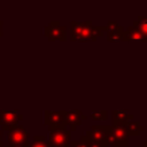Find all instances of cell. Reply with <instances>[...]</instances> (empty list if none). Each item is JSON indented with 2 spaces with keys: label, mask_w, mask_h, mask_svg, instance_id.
Here are the masks:
<instances>
[{
  "label": "cell",
  "mask_w": 147,
  "mask_h": 147,
  "mask_svg": "<svg viewBox=\"0 0 147 147\" xmlns=\"http://www.w3.org/2000/svg\"><path fill=\"white\" fill-rule=\"evenodd\" d=\"M123 28L121 25H118L117 22L115 21H110L108 22V24L106 25V32L107 34H115V33H121L123 32Z\"/></svg>",
  "instance_id": "14"
},
{
  "label": "cell",
  "mask_w": 147,
  "mask_h": 147,
  "mask_svg": "<svg viewBox=\"0 0 147 147\" xmlns=\"http://www.w3.org/2000/svg\"><path fill=\"white\" fill-rule=\"evenodd\" d=\"M110 129H111V125H92L91 129L86 131L85 137L88 140L106 144V138Z\"/></svg>",
  "instance_id": "8"
},
{
  "label": "cell",
  "mask_w": 147,
  "mask_h": 147,
  "mask_svg": "<svg viewBox=\"0 0 147 147\" xmlns=\"http://www.w3.org/2000/svg\"><path fill=\"white\" fill-rule=\"evenodd\" d=\"M132 26L137 28L147 39V17L145 16H138V20L133 21Z\"/></svg>",
  "instance_id": "13"
},
{
  "label": "cell",
  "mask_w": 147,
  "mask_h": 147,
  "mask_svg": "<svg viewBox=\"0 0 147 147\" xmlns=\"http://www.w3.org/2000/svg\"><path fill=\"white\" fill-rule=\"evenodd\" d=\"M127 132L124 125H118V124H111V129L107 134L106 138V145L107 146H114L117 142L122 141H127Z\"/></svg>",
  "instance_id": "7"
},
{
  "label": "cell",
  "mask_w": 147,
  "mask_h": 147,
  "mask_svg": "<svg viewBox=\"0 0 147 147\" xmlns=\"http://www.w3.org/2000/svg\"><path fill=\"white\" fill-rule=\"evenodd\" d=\"M45 124L49 129H63L65 127V110H45Z\"/></svg>",
  "instance_id": "4"
},
{
  "label": "cell",
  "mask_w": 147,
  "mask_h": 147,
  "mask_svg": "<svg viewBox=\"0 0 147 147\" xmlns=\"http://www.w3.org/2000/svg\"><path fill=\"white\" fill-rule=\"evenodd\" d=\"M2 36V21H0V37Z\"/></svg>",
  "instance_id": "19"
},
{
  "label": "cell",
  "mask_w": 147,
  "mask_h": 147,
  "mask_svg": "<svg viewBox=\"0 0 147 147\" xmlns=\"http://www.w3.org/2000/svg\"><path fill=\"white\" fill-rule=\"evenodd\" d=\"M85 119L86 115H84L79 109L65 110V126H69L70 131H75L77 126H79L82 122Z\"/></svg>",
  "instance_id": "9"
},
{
  "label": "cell",
  "mask_w": 147,
  "mask_h": 147,
  "mask_svg": "<svg viewBox=\"0 0 147 147\" xmlns=\"http://www.w3.org/2000/svg\"><path fill=\"white\" fill-rule=\"evenodd\" d=\"M1 136H2V130H0V141H2L1 140Z\"/></svg>",
  "instance_id": "22"
},
{
  "label": "cell",
  "mask_w": 147,
  "mask_h": 147,
  "mask_svg": "<svg viewBox=\"0 0 147 147\" xmlns=\"http://www.w3.org/2000/svg\"><path fill=\"white\" fill-rule=\"evenodd\" d=\"M107 116H108V113H107V110H105V109H101V110H99V109H93V110L91 111V117H92V119H94V121H106V119H107Z\"/></svg>",
  "instance_id": "16"
},
{
  "label": "cell",
  "mask_w": 147,
  "mask_h": 147,
  "mask_svg": "<svg viewBox=\"0 0 147 147\" xmlns=\"http://www.w3.org/2000/svg\"><path fill=\"white\" fill-rule=\"evenodd\" d=\"M141 147H147V140H145V141H144V145H142Z\"/></svg>",
  "instance_id": "21"
},
{
  "label": "cell",
  "mask_w": 147,
  "mask_h": 147,
  "mask_svg": "<svg viewBox=\"0 0 147 147\" xmlns=\"http://www.w3.org/2000/svg\"><path fill=\"white\" fill-rule=\"evenodd\" d=\"M24 118L23 115L18 114L15 110H5L0 109V126L2 131H10L14 127L18 125V122H21Z\"/></svg>",
  "instance_id": "2"
},
{
  "label": "cell",
  "mask_w": 147,
  "mask_h": 147,
  "mask_svg": "<svg viewBox=\"0 0 147 147\" xmlns=\"http://www.w3.org/2000/svg\"><path fill=\"white\" fill-rule=\"evenodd\" d=\"M113 124L118 125H126L127 123L133 121V116L129 114L126 110H113Z\"/></svg>",
  "instance_id": "11"
},
{
  "label": "cell",
  "mask_w": 147,
  "mask_h": 147,
  "mask_svg": "<svg viewBox=\"0 0 147 147\" xmlns=\"http://www.w3.org/2000/svg\"><path fill=\"white\" fill-rule=\"evenodd\" d=\"M7 140L9 146H28L29 145V132L24 126L17 125L13 130L8 131Z\"/></svg>",
  "instance_id": "5"
},
{
  "label": "cell",
  "mask_w": 147,
  "mask_h": 147,
  "mask_svg": "<svg viewBox=\"0 0 147 147\" xmlns=\"http://www.w3.org/2000/svg\"><path fill=\"white\" fill-rule=\"evenodd\" d=\"M125 129H126L127 136L137 137L141 131H144V125L139 124V123L136 122V121H132V122H130V123H127V124L125 125Z\"/></svg>",
  "instance_id": "12"
},
{
  "label": "cell",
  "mask_w": 147,
  "mask_h": 147,
  "mask_svg": "<svg viewBox=\"0 0 147 147\" xmlns=\"http://www.w3.org/2000/svg\"><path fill=\"white\" fill-rule=\"evenodd\" d=\"M64 147H69V145H68V146H64Z\"/></svg>",
  "instance_id": "24"
},
{
  "label": "cell",
  "mask_w": 147,
  "mask_h": 147,
  "mask_svg": "<svg viewBox=\"0 0 147 147\" xmlns=\"http://www.w3.org/2000/svg\"><path fill=\"white\" fill-rule=\"evenodd\" d=\"M29 147H51L48 141H46L44 136H34L33 141L30 142Z\"/></svg>",
  "instance_id": "15"
},
{
  "label": "cell",
  "mask_w": 147,
  "mask_h": 147,
  "mask_svg": "<svg viewBox=\"0 0 147 147\" xmlns=\"http://www.w3.org/2000/svg\"><path fill=\"white\" fill-rule=\"evenodd\" d=\"M86 138V137H85ZM86 140H87V144H88V147H107V145L106 144H101V142H96V141H92V140H88L87 138H86Z\"/></svg>",
  "instance_id": "17"
},
{
  "label": "cell",
  "mask_w": 147,
  "mask_h": 147,
  "mask_svg": "<svg viewBox=\"0 0 147 147\" xmlns=\"http://www.w3.org/2000/svg\"><path fill=\"white\" fill-rule=\"evenodd\" d=\"M29 145H30V142H29ZM29 145L28 146H5V147H29Z\"/></svg>",
  "instance_id": "20"
},
{
  "label": "cell",
  "mask_w": 147,
  "mask_h": 147,
  "mask_svg": "<svg viewBox=\"0 0 147 147\" xmlns=\"http://www.w3.org/2000/svg\"><path fill=\"white\" fill-rule=\"evenodd\" d=\"M45 36L48 37L49 41H64L65 40V26L60 21H51L45 26Z\"/></svg>",
  "instance_id": "6"
},
{
  "label": "cell",
  "mask_w": 147,
  "mask_h": 147,
  "mask_svg": "<svg viewBox=\"0 0 147 147\" xmlns=\"http://www.w3.org/2000/svg\"><path fill=\"white\" fill-rule=\"evenodd\" d=\"M123 41H147L146 37L134 26H127V29L124 31Z\"/></svg>",
  "instance_id": "10"
},
{
  "label": "cell",
  "mask_w": 147,
  "mask_h": 147,
  "mask_svg": "<svg viewBox=\"0 0 147 147\" xmlns=\"http://www.w3.org/2000/svg\"><path fill=\"white\" fill-rule=\"evenodd\" d=\"M71 41H96L106 26H93L91 22H70Z\"/></svg>",
  "instance_id": "1"
},
{
  "label": "cell",
  "mask_w": 147,
  "mask_h": 147,
  "mask_svg": "<svg viewBox=\"0 0 147 147\" xmlns=\"http://www.w3.org/2000/svg\"><path fill=\"white\" fill-rule=\"evenodd\" d=\"M111 147H129V144H127V141H122V142L115 144V145L111 146Z\"/></svg>",
  "instance_id": "18"
},
{
  "label": "cell",
  "mask_w": 147,
  "mask_h": 147,
  "mask_svg": "<svg viewBox=\"0 0 147 147\" xmlns=\"http://www.w3.org/2000/svg\"><path fill=\"white\" fill-rule=\"evenodd\" d=\"M0 147H5V146L2 145V141H0Z\"/></svg>",
  "instance_id": "23"
},
{
  "label": "cell",
  "mask_w": 147,
  "mask_h": 147,
  "mask_svg": "<svg viewBox=\"0 0 147 147\" xmlns=\"http://www.w3.org/2000/svg\"><path fill=\"white\" fill-rule=\"evenodd\" d=\"M70 130L63 129H51L48 144L51 147H64L70 144Z\"/></svg>",
  "instance_id": "3"
}]
</instances>
